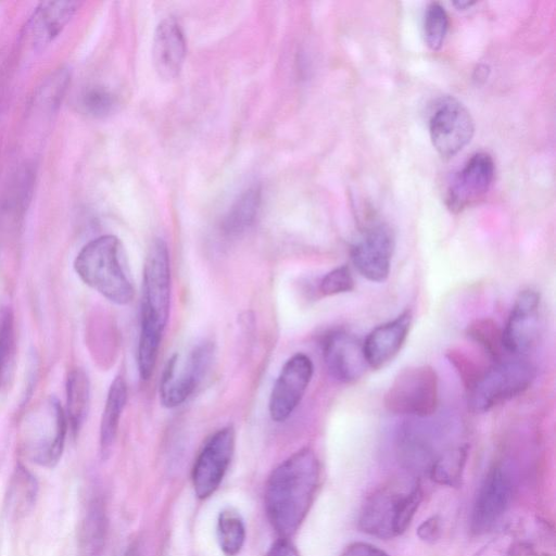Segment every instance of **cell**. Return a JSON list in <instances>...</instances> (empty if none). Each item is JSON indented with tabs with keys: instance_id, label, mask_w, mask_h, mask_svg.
<instances>
[{
	"instance_id": "6da1fadb",
	"label": "cell",
	"mask_w": 556,
	"mask_h": 556,
	"mask_svg": "<svg viewBox=\"0 0 556 556\" xmlns=\"http://www.w3.org/2000/svg\"><path fill=\"white\" fill-rule=\"evenodd\" d=\"M320 466L313 450L303 447L268 477L264 493L267 517L281 539H289L305 519L316 495Z\"/></svg>"
},
{
	"instance_id": "7a4b0ae2",
	"label": "cell",
	"mask_w": 556,
	"mask_h": 556,
	"mask_svg": "<svg viewBox=\"0 0 556 556\" xmlns=\"http://www.w3.org/2000/svg\"><path fill=\"white\" fill-rule=\"evenodd\" d=\"M170 307V266L166 243L155 239L147 253L140 313V334L137 363L142 380H148L155 367Z\"/></svg>"
},
{
	"instance_id": "3957f363",
	"label": "cell",
	"mask_w": 556,
	"mask_h": 556,
	"mask_svg": "<svg viewBox=\"0 0 556 556\" xmlns=\"http://www.w3.org/2000/svg\"><path fill=\"white\" fill-rule=\"evenodd\" d=\"M422 500L418 480L400 478L376 489L364 501L358 527L379 539H393L406 531Z\"/></svg>"
},
{
	"instance_id": "277c9868",
	"label": "cell",
	"mask_w": 556,
	"mask_h": 556,
	"mask_svg": "<svg viewBox=\"0 0 556 556\" xmlns=\"http://www.w3.org/2000/svg\"><path fill=\"white\" fill-rule=\"evenodd\" d=\"M78 277L106 300L118 305L131 302L134 287L126 271L118 238L104 235L89 241L74 261Z\"/></svg>"
},
{
	"instance_id": "5b68a950",
	"label": "cell",
	"mask_w": 556,
	"mask_h": 556,
	"mask_svg": "<svg viewBox=\"0 0 556 556\" xmlns=\"http://www.w3.org/2000/svg\"><path fill=\"white\" fill-rule=\"evenodd\" d=\"M68 429L63 407L54 396L38 402L21 425V445L26 457L42 467L60 460Z\"/></svg>"
},
{
	"instance_id": "8992f818",
	"label": "cell",
	"mask_w": 556,
	"mask_h": 556,
	"mask_svg": "<svg viewBox=\"0 0 556 556\" xmlns=\"http://www.w3.org/2000/svg\"><path fill=\"white\" fill-rule=\"evenodd\" d=\"M535 375V367L521 357L492 362L466 388L468 405L475 413L489 412L527 391Z\"/></svg>"
},
{
	"instance_id": "52a82bcc",
	"label": "cell",
	"mask_w": 556,
	"mask_h": 556,
	"mask_svg": "<svg viewBox=\"0 0 556 556\" xmlns=\"http://www.w3.org/2000/svg\"><path fill=\"white\" fill-rule=\"evenodd\" d=\"M439 379L429 365L409 366L394 377L383 406L395 415L428 417L438 408Z\"/></svg>"
},
{
	"instance_id": "ba28073f",
	"label": "cell",
	"mask_w": 556,
	"mask_h": 556,
	"mask_svg": "<svg viewBox=\"0 0 556 556\" xmlns=\"http://www.w3.org/2000/svg\"><path fill=\"white\" fill-rule=\"evenodd\" d=\"M214 357V345L210 341L195 344L188 353L180 369L176 367V354L166 363L160 383V400L163 406L181 405L195 391L206 376Z\"/></svg>"
},
{
	"instance_id": "9c48e42d",
	"label": "cell",
	"mask_w": 556,
	"mask_h": 556,
	"mask_svg": "<svg viewBox=\"0 0 556 556\" xmlns=\"http://www.w3.org/2000/svg\"><path fill=\"white\" fill-rule=\"evenodd\" d=\"M515 489V479L505 466L494 465L488 471L471 509L472 533L484 534L503 519L513 503Z\"/></svg>"
},
{
	"instance_id": "30bf717a",
	"label": "cell",
	"mask_w": 556,
	"mask_h": 556,
	"mask_svg": "<svg viewBox=\"0 0 556 556\" xmlns=\"http://www.w3.org/2000/svg\"><path fill=\"white\" fill-rule=\"evenodd\" d=\"M394 248L391 227L370 220L362 226L361 236L351 248V260L361 276L371 282H383L390 274Z\"/></svg>"
},
{
	"instance_id": "8fae6325",
	"label": "cell",
	"mask_w": 556,
	"mask_h": 556,
	"mask_svg": "<svg viewBox=\"0 0 556 556\" xmlns=\"http://www.w3.org/2000/svg\"><path fill=\"white\" fill-rule=\"evenodd\" d=\"M433 148L450 159L462 151L472 139L475 123L467 108L453 97L440 99L429 121Z\"/></svg>"
},
{
	"instance_id": "7c38bea8",
	"label": "cell",
	"mask_w": 556,
	"mask_h": 556,
	"mask_svg": "<svg viewBox=\"0 0 556 556\" xmlns=\"http://www.w3.org/2000/svg\"><path fill=\"white\" fill-rule=\"evenodd\" d=\"M235 450V430L231 426L214 432L202 446L192 468L195 495L207 498L219 486Z\"/></svg>"
},
{
	"instance_id": "4fadbf2b",
	"label": "cell",
	"mask_w": 556,
	"mask_h": 556,
	"mask_svg": "<svg viewBox=\"0 0 556 556\" xmlns=\"http://www.w3.org/2000/svg\"><path fill=\"white\" fill-rule=\"evenodd\" d=\"M314 365L304 353L292 355L283 364L270 392L268 409L276 422L287 420L302 401L312 380Z\"/></svg>"
},
{
	"instance_id": "5bb4252c",
	"label": "cell",
	"mask_w": 556,
	"mask_h": 556,
	"mask_svg": "<svg viewBox=\"0 0 556 556\" xmlns=\"http://www.w3.org/2000/svg\"><path fill=\"white\" fill-rule=\"evenodd\" d=\"M495 175L492 156L478 152L454 176L446 191V206L459 213L481 200L490 190Z\"/></svg>"
},
{
	"instance_id": "9a60e30c",
	"label": "cell",
	"mask_w": 556,
	"mask_h": 556,
	"mask_svg": "<svg viewBox=\"0 0 556 556\" xmlns=\"http://www.w3.org/2000/svg\"><path fill=\"white\" fill-rule=\"evenodd\" d=\"M321 354L329 375L342 383L358 381L368 368L363 342L343 329L331 330L324 337Z\"/></svg>"
},
{
	"instance_id": "2e32d148",
	"label": "cell",
	"mask_w": 556,
	"mask_h": 556,
	"mask_svg": "<svg viewBox=\"0 0 556 556\" xmlns=\"http://www.w3.org/2000/svg\"><path fill=\"white\" fill-rule=\"evenodd\" d=\"M540 293L525 289L517 295L506 325L503 341L506 351L515 357H521L535 343L540 328Z\"/></svg>"
},
{
	"instance_id": "e0dca14e",
	"label": "cell",
	"mask_w": 556,
	"mask_h": 556,
	"mask_svg": "<svg viewBox=\"0 0 556 556\" xmlns=\"http://www.w3.org/2000/svg\"><path fill=\"white\" fill-rule=\"evenodd\" d=\"M412 321V311L405 309L368 333L363 342V351L369 368H383L396 357L408 337Z\"/></svg>"
},
{
	"instance_id": "ac0fdd59",
	"label": "cell",
	"mask_w": 556,
	"mask_h": 556,
	"mask_svg": "<svg viewBox=\"0 0 556 556\" xmlns=\"http://www.w3.org/2000/svg\"><path fill=\"white\" fill-rule=\"evenodd\" d=\"M186 43L184 34L174 18L163 20L153 39V63L156 72L163 78L175 77L184 63Z\"/></svg>"
},
{
	"instance_id": "d6986e66",
	"label": "cell",
	"mask_w": 556,
	"mask_h": 556,
	"mask_svg": "<svg viewBox=\"0 0 556 556\" xmlns=\"http://www.w3.org/2000/svg\"><path fill=\"white\" fill-rule=\"evenodd\" d=\"M77 1H45L39 3L29 22L35 46H46L59 35L79 8Z\"/></svg>"
},
{
	"instance_id": "ffe728a7",
	"label": "cell",
	"mask_w": 556,
	"mask_h": 556,
	"mask_svg": "<svg viewBox=\"0 0 556 556\" xmlns=\"http://www.w3.org/2000/svg\"><path fill=\"white\" fill-rule=\"evenodd\" d=\"M127 401V386L123 377L117 376L112 381L100 425V452L108 458L114 445L119 419Z\"/></svg>"
},
{
	"instance_id": "44dd1931",
	"label": "cell",
	"mask_w": 556,
	"mask_h": 556,
	"mask_svg": "<svg viewBox=\"0 0 556 556\" xmlns=\"http://www.w3.org/2000/svg\"><path fill=\"white\" fill-rule=\"evenodd\" d=\"M90 384L81 368L71 370L66 380V419L71 431L77 434L89 409Z\"/></svg>"
},
{
	"instance_id": "7402d4cb",
	"label": "cell",
	"mask_w": 556,
	"mask_h": 556,
	"mask_svg": "<svg viewBox=\"0 0 556 556\" xmlns=\"http://www.w3.org/2000/svg\"><path fill=\"white\" fill-rule=\"evenodd\" d=\"M105 536V516L99 501H93L83 520L77 556H100Z\"/></svg>"
},
{
	"instance_id": "603a6c76",
	"label": "cell",
	"mask_w": 556,
	"mask_h": 556,
	"mask_svg": "<svg viewBox=\"0 0 556 556\" xmlns=\"http://www.w3.org/2000/svg\"><path fill=\"white\" fill-rule=\"evenodd\" d=\"M466 334L481 348L492 362L515 357L505 349L503 329L491 318L473 320L468 325Z\"/></svg>"
},
{
	"instance_id": "cb8c5ba5",
	"label": "cell",
	"mask_w": 556,
	"mask_h": 556,
	"mask_svg": "<svg viewBox=\"0 0 556 556\" xmlns=\"http://www.w3.org/2000/svg\"><path fill=\"white\" fill-rule=\"evenodd\" d=\"M261 193L258 188L244 191L231 205L226 214L222 228L227 236H238L245 231L254 222L260 206Z\"/></svg>"
},
{
	"instance_id": "d4e9b609",
	"label": "cell",
	"mask_w": 556,
	"mask_h": 556,
	"mask_svg": "<svg viewBox=\"0 0 556 556\" xmlns=\"http://www.w3.org/2000/svg\"><path fill=\"white\" fill-rule=\"evenodd\" d=\"M467 456L468 447L466 445L445 450L433 459L429 467L431 479L441 485H459Z\"/></svg>"
},
{
	"instance_id": "484cf974",
	"label": "cell",
	"mask_w": 556,
	"mask_h": 556,
	"mask_svg": "<svg viewBox=\"0 0 556 556\" xmlns=\"http://www.w3.org/2000/svg\"><path fill=\"white\" fill-rule=\"evenodd\" d=\"M217 540L226 556H236L243 547L245 527L241 515L233 508L223 509L217 519Z\"/></svg>"
},
{
	"instance_id": "4316f807",
	"label": "cell",
	"mask_w": 556,
	"mask_h": 556,
	"mask_svg": "<svg viewBox=\"0 0 556 556\" xmlns=\"http://www.w3.org/2000/svg\"><path fill=\"white\" fill-rule=\"evenodd\" d=\"M37 486L35 477L18 465L9 490V508L17 515L28 511L36 501Z\"/></svg>"
},
{
	"instance_id": "83f0119b",
	"label": "cell",
	"mask_w": 556,
	"mask_h": 556,
	"mask_svg": "<svg viewBox=\"0 0 556 556\" xmlns=\"http://www.w3.org/2000/svg\"><path fill=\"white\" fill-rule=\"evenodd\" d=\"M14 316L10 308L0 312V389L9 381L15 361Z\"/></svg>"
},
{
	"instance_id": "f1b7e54d",
	"label": "cell",
	"mask_w": 556,
	"mask_h": 556,
	"mask_svg": "<svg viewBox=\"0 0 556 556\" xmlns=\"http://www.w3.org/2000/svg\"><path fill=\"white\" fill-rule=\"evenodd\" d=\"M448 25L450 20L444 7L439 2H431L426 9L424 18L425 42L431 50L438 51L441 49Z\"/></svg>"
},
{
	"instance_id": "f546056e",
	"label": "cell",
	"mask_w": 556,
	"mask_h": 556,
	"mask_svg": "<svg viewBox=\"0 0 556 556\" xmlns=\"http://www.w3.org/2000/svg\"><path fill=\"white\" fill-rule=\"evenodd\" d=\"M78 105L87 115L102 117L113 112L116 106V99L106 88L91 86L79 94Z\"/></svg>"
},
{
	"instance_id": "4dcf8cb0",
	"label": "cell",
	"mask_w": 556,
	"mask_h": 556,
	"mask_svg": "<svg viewBox=\"0 0 556 556\" xmlns=\"http://www.w3.org/2000/svg\"><path fill=\"white\" fill-rule=\"evenodd\" d=\"M355 282L348 265H341L327 273L319 281L318 291L324 296L350 292Z\"/></svg>"
},
{
	"instance_id": "1f68e13d",
	"label": "cell",
	"mask_w": 556,
	"mask_h": 556,
	"mask_svg": "<svg viewBox=\"0 0 556 556\" xmlns=\"http://www.w3.org/2000/svg\"><path fill=\"white\" fill-rule=\"evenodd\" d=\"M442 533V522L438 515L431 516L424 520L418 529V538L426 543H434L438 541Z\"/></svg>"
},
{
	"instance_id": "d6a6232c",
	"label": "cell",
	"mask_w": 556,
	"mask_h": 556,
	"mask_svg": "<svg viewBox=\"0 0 556 556\" xmlns=\"http://www.w3.org/2000/svg\"><path fill=\"white\" fill-rule=\"evenodd\" d=\"M341 556H389L384 551L368 543L356 542L349 545Z\"/></svg>"
},
{
	"instance_id": "836d02e7",
	"label": "cell",
	"mask_w": 556,
	"mask_h": 556,
	"mask_svg": "<svg viewBox=\"0 0 556 556\" xmlns=\"http://www.w3.org/2000/svg\"><path fill=\"white\" fill-rule=\"evenodd\" d=\"M264 556H300L294 545L288 539H279Z\"/></svg>"
},
{
	"instance_id": "e575fe53",
	"label": "cell",
	"mask_w": 556,
	"mask_h": 556,
	"mask_svg": "<svg viewBox=\"0 0 556 556\" xmlns=\"http://www.w3.org/2000/svg\"><path fill=\"white\" fill-rule=\"evenodd\" d=\"M123 556H141L137 544L130 545L124 553Z\"/></svg>"
},
{
	"instance_id": "d590c367",
	"label": "cell",
	"mask_w": 556,
	"mask_h": 556,
	"mask_svg": "<svg viewBox=\"0 0 556 556\" xmlns=\"http://www.w3.org/2000/svg\"><path fill=\"white\" fill-rule=\"evenodd\" d=\"M473 4H475V2H469V1H455V2H453V5L457 10H467L470 7H472Z\"/></svg>"
}]
</instances>
